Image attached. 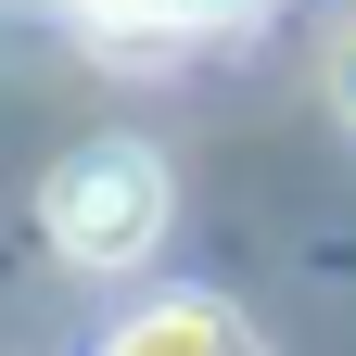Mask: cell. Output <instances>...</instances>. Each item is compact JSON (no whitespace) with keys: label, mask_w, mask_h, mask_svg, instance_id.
Returning <instances> with one entry per match:
<instances>
[{"label":"cell","mask_w":356,"mask_h":356,"mask_svg":"<svg viewBox=\"0 0 356 356\" xmlns=\"http://www.w3.org/2000/svg\"><path fill=\"white\" fill-rule=\"evenodd\" d=\"M331 115H343V127H356V26H343V38H331Z\"/></svg>","instance_id":"277c9868"},{"label":"cell","mask_w":356,"mask_h":356,"mask_svg":"<svg viewBox=\"0 0 356 356\" xmlns=\"http://www.w3.org/2000/svg\"><path fill=\"white\" fill-rule=\"evenodd\" d=\"M89 356H267V343H254L216 293H153V305H127Z\"/></svg>","instance_id":"7a4b0ae2"},{"label":"cell","mask_w":356,"mask_h":356,"mask_svg":"<svg viewBox=\"0 0 356 356\" xmlns=\"http://www.w3.org/2000/svg\"><path fill=\"white\" fill-rule=\"evenodd\" d=\"M165 216H178V178L153 140H76L51 178H38V229H51L64 267H89V280H127V267H153L165 242Z\"/></svg>","instance_id":"6da1fadb"},{"label":"cell","mask_w":356,"mask_h":356,"mask_svg":"<svg viewBox=\"0 0 356 356\" xmlns=\"http://www.w3.org/2000/svg\"><path fill=\"white\" fill-rule=\"evenodd\" d=\"M64 13L89 38H115V51H178V38H216V26H242L254 0H64Z\"/></svg>","instance_id":"3957f363"}]
</instances>
